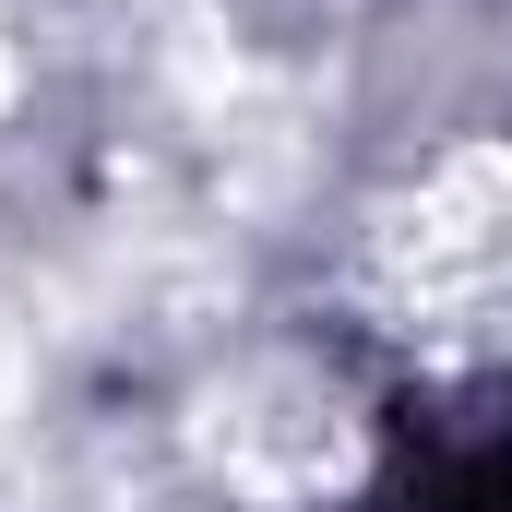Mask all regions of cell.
<instances>
[{"label":"cell","mask_w":512,"mask_h":512,"mask_svg":"<svg viewBox=\"0 0 512 512\" xmlns=\"http://www.w3.org/2000/svg\"><path fill=\"white\" fill-rule=\"evenodd\" d=\"M358 512H512V393H453L429 417L405 405L393 465Z\"/></svg>","instance_id":"1"}]
</instances>
